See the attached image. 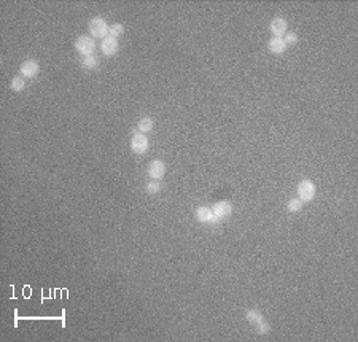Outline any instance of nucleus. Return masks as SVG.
<instances>
[{"mask_svg":"<svg viewBox=\"0 0 358 342\" xmlns=\"http://www.w3.org/2000/svg\"><path fill=\"white\" fill-rule=\"evenodd\" d=\"M245 319L253 325L259 335H269L271 333V325L264 320L263 314L259 311H256V309H248V311L245 312Z\"/></svg>","mask_w":358,"mask_h":342,"instance_id":"f257e3e1","label":"nucleus"},{"mask_svg":"<svg viewBox=\"0 0 358 342\" xmlns=\"http://www.w3.org/2000/svg\"><path fill=\"white\" fill-rule=\"evenodd\" d=\"M109 24L107 21H105L102 16H96V18H93L91 21H89L88 24V30H89V34H91V37L96 40V38H105V37H109Z\"/></svg>","mask_w":358,"mask_h":342,"instance_id":"f03ea898","label":"nucleus"},{"mask_svg":"<svg viewBox=\"0 0 358 342\" xmlns=\"http://www.w3.org/2000/svg\"><path fill=\"white\" fill-rule=\"evenodd\" d=\"M73 45H75V51L83 58H88V56H93L96 53V40L91 35H80Z\"/></svg>","mask_w":358,"mask_h":342,"instance_id":"7ed1b4c3","label":"nucleus"},{"mask_svg":"<svg viewBox=\"0 0 358 342\" xmlns=\"http://www.w3.org/2000/svg\"><path fill=\"white\" fill-rule=\"evenodd\" d=\"M315 193H317V188H315V183L312 180H301L296 186V194H298V199H301L303 202H311L314 201L315 198Z\"/></svg>","mask_w":358,"mask_h":342,"instance_id":"20e7f679","label":"nucleus"},{"mask_svg":"<svg viewBox=\"0 0 358 342\" xmlns=\"http://www.w3.org/2000/svg\"><path fill=\"white\" fill-rule=\"evenodd\" d=\"M150 148V142L145 134L142 132H134L131 137V151L135 154H145Z\"/></svg>","mask_w":358,"mask_h":342,"instance_id":"39448f33","label":"nucleus"},{"mask_svg":"<svg viewBox=\"0 0 358 342\" xmlns=\"http://www.w3.org/2000/svg\"><path fill=\"white\" fill-rule=\"evenodd\" d=\"M210 209H212L214 215L217 218V223L223 222V220H226L228 217L233 215V204L230 201H220V202H217V204H214Z\"/></svg>","mask_w":358,"mask_h":342,"instance_id":"423d86ee","label":"nucleus"},{"mask_svg":"<svg viewBox=\"0 0 358 342\" xmlns=\"http://www.w3.org/2000/svg\"><path fill=\"white\" fill-rule=\"evenodd\" d=\"M38 72H40V64H38L35 59H27V61H24V62L21 64V67H19L21 77H22V78H26V80L35 78V77L38 75Z\"/></svg>","mask_w":358,"mask_h":342,"instance_id":"0eeeda50","label":"nucleus"},{"mask_svg":"<svg viewBox=\"0 0 358 342\" xmlns=\"http://www.w3.org/2000/svg\"><path fill=\"white\" fill-rule=\"evenodd\" d=\"M287 29H288V22L285 18H282V16H275L269 24V32L272 34V37L283 38V35L287 34Z\"/></svg>","mask_w":358,"mask_h":342,"instance_id":"6e6552de","label":"nucleus"},{"mask_svg":"<svg viewBox=\"0 0 358 342\" xmlns=\"http://www.w3.org/2000/svg\"><path fill=\"white\" fill-rule=\"evenodd\" d=\"M166 162L164 161H161V159H154L150 162V166H148V177L151 178V180H161L162 177L166 175Z\"/></svg>","mask_w":358,"mask_h":342,"instance_id":"1a4fd4ad","label":"nucleus"},{"mask_svg":"<svg viewBox=\"0 0 358 342\" xmlns=\"http://www.w3.org/2000/svg\"><path fill=\"white\" fill-rule=\"evenodd\" d=\"M101 51L105 58H112L119 51V43L118 38H112V37H105L101 43Z\"/></svg>","mask_w":358,"mask_h":342,"instance_id":"9d476101","label":"nucleus"},{"mask_svg":"<svg viewBox=\"0 0 358 342\" xmlns=\"http://www.w3.org/2000/svg\"><path fill=\"white\" fill-rule=\"evenodd\" d=\"M194 217L199 223H217V218L214 215V212L210 207H206V206H201L194 210Z\"/></svg>","mask_w":358,"mask_h":342,"instance_id":"9b49d317","label":"nucleus"},{"mask_svg":"<svg viewBox=\"0 0 358 342\" xmlns=\"http://www.w3.org/2000/svg\"><path fill=\"white\" fill-rule=\"evenodd\" d=\"M287 48H288L287 43L283 42V38H280V37H272L269 40V43H267V50H269V53L274 54V56L283 54L287 51Z\"/></svg>","mask_w":358,"mask_h":342,"instance_id":"f8f14e48","label":"nucleus"},{"mask_svg":"<svg viewBox=\"0 0 358 342\" xmlns=\"http://www.w3.org/2000/svg\"><path fill=\"white\" fill-rule=\"evenodd\" d=\"M153 127H154V121L150 116H143L140 118L139 123H137V132H142V134L151 132Z\"/></svg>","mask_w":358,"mask_h":342,"instance_id":"ddd939ff","label":"nucleus"},{"mask_svg":"<svg viewBox=\"0 0 358 342\" xmlns=\"http://www.w3.org/2000/svg\"><path fill=\"white\" fill-rule=\"evenodd\" d=\"M99 66H101V59L97 58L96 54L88 56V58H83V61H81V67L86 69V70H96Z\"/></svg>","mask_w":358,"mask_h":342,"instance_id":"4468645a","label":"nucleus"},{"mask_svg":"<svg viewBox=\"0 0 358 342\" xmlns=\"http://www.w3.org/2000/svg\"><path fill=\"white\" fill-rule=\"evenodd\" d=\"M303 206H304V202L298 199V198H291L288 201V204H287V210L290 212V214H298V212L303 210Z\"/></svg>","mask_w":358,"mask_h":342,"instance_id":"2eb2a0df","label":"nucleus"},{"mask_svg":"<svg viewBox=\"0 0 358 342\" xmlns=\"http://www.w3.org/2000/svg\"><path fill=\"white\" fill-rule=\"evenodd\" d=\"M10 88H11V91L14 93H21L26 89V78H22V77H14L11 80V83H10Z\"/></svg>","mask_w":358,"mask_h":342,"instance_id":"dca6fc26","label":"nucleus"},{"mask_svg":"<svg viewBox=\"0 0 358 342\" xmlns=\"http://www.w3.org/2000/svg\"><path fill=\"white\" fill-rule=\"evenodd\" d=\"M123 34H124V26L121 22H115L109 27V37H112V38H118Z\"/></svg>","mask_w":358,"mask_h":342,"instance_id":"f3484780","label":"nucleus"},{"mask_svg":"<svg viewBox=\"0 0 358 342\" xmlns=\"http://www.w3.org/2000/svg\"><path fill=\"white\" fill-rule=\"evenodd\" d=\"M161 191V183L158 180H150L145 185V193L146 194H158Z\"/></svg>","mask_w":358,"mask_h":342,"instance_id":"a211bd4d","label":"nucleus"},{"mask_svg":"<svg viewBox=\"0 0 358 342\" xmlns=\"http://www.w3.org/2000/svg\"><path fill=\"white\" fill-rule=\"evenodd\" d=\"M283 42L287 43V46H291V45H296L299 42V37L296 32H287L285 35H283Z\"/></svg>","mask_w":358,"mask_h":342,"instance_id":"6ab92c4d","label":"nucleus"}]
</instances>
